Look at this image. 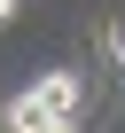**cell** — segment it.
Listing matches in <instances>:
<instances>
[{
  "instance_id": "cell-1",
  "label": "cell",
  "mask_w": 125,
  "mask_h": 133,
  "mask_svg": "<svg viewBox=\"0 0 125 133\" xmlns=\"http://www.w3.org/2000/svg\"><path fill=\"white\" fill-rule=\"evenodd\" d=\"M31 102L47 110V125H78V110H86V78H78V71H47V78L31 86Z\"/></svg>"
},
{
  "instance_id": "cell-2",
  "label": "cell",
  "mask_w": 125,
  "mask_h": 133,
  "mask_svg": "<svg viewBox=\"0 0 125 133\" xmlns=\"http://www.w3.org/2000/svg\"><path fill=\"white\" fill-rule=\"evenodd\" d=\"M8 133H47V110L31 102V86H24L16 102H8Z\"/></svg>"
},
{
  "instance_id": "cell-3",
  "label": "cell",
  "mask_w": 125,
  "mask_h": 133,
  "mask_svg": "<svg viewBox=\"0 0 125 133\" xmlns=\"http://www.w3.org/2000/svg\"><path fill=\"white\" fill-rule=\"evenodd\" d=\"M8 16H16V0H0V24H8Z\"/></svg>"
}]
</instances>
